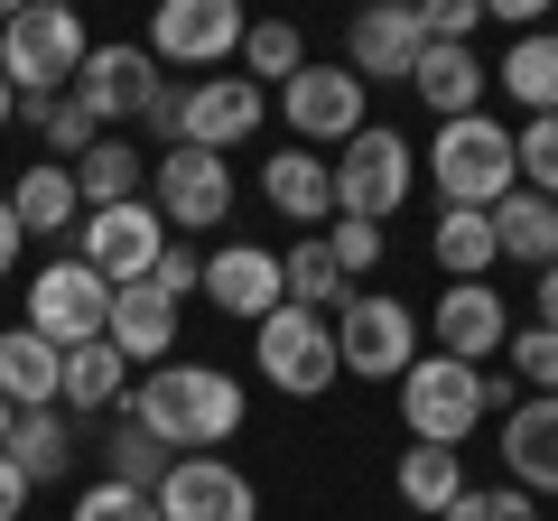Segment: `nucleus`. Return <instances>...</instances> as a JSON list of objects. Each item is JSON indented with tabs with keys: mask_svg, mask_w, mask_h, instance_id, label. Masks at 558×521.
<instances>
[{
	"mask_svg": "<svg viewBox=\"0 0 558 521\" xmlns=\"http://www.w3.org/2000/svg\"><path fill=\"white\" fill-rule=\"evenodd\" d=\"M140 178H149V168H140V149L121 141V131H102V141L75 159V196H84V215H102V205H131Z\"/></svg>",
	"mask_w": 558,
	"mask_h": 521,
	"instance_id": "2f4dec72",
	"label": "nucleus"
},
{
	"mask_svg": "<svg viewBox=\"0 0 558 521\" xmlns=\"http://www.w3.org/2000/svg\"><path fill=\"white\" fill-rule=\"evenodd\" d=\"M418 28H428V47H465V38L484 28V0H428Z\"/></svg>",
	"mask_w": 558,
	"mask_h": 521,
	"instance_id": "79ce46f5",
	"label": "nucleus"
},
{
	"mask_svg": "<svg viewBox=\"0 0 558 521\" xmlns=\"http://www.w3.org/2000/svg\"><path fill=\"white\" fill-rule=\"evenodd\" d=\"M242 10L233 0H168L159 20H149V57H159V75L178 65V75H215L223 57H242Z\"/></svg>",
	"mask_w": 558,
	"mask_h": 521,
	"instance_id": "9d476101",
	"label": "nucleus"
},
{
	"mask_svg": "<svg viewBox=\"0 0 558 521\" xmlns=\"http://www.w3.org/2000/svg\"><path fill=\"white\" fill-rule=\"evenodd\" d=\"M168 223H159V205L149 196H131V205H102V215H84V233H75V260L84 270H102L112 289H140L149 270H159V252H168Z\"/></svg>",
	"mask_w": 558,
	"mask_h": 521,
	"instance_id": "6e6552de",
	"label": "nucleus"
},
{
	"mask_svg": "<svg viewBox=\"0 0 558 521\" xmlns=\"http://www.w3.org/2000/svg\"><path fill=\"white\" fill-rule=\"evenodd\" d=\"M400 502H410V521H438L447 502L465 494V457L457 447H400Z\"/></svg>",
	"mask_w": 558,
	"mask_h": 521,
	"instance_id": "c756f323",
	"label": "nucleus"
},
{
	"mask_svg": "<svg viewBox=\"0 0 558 521\" xmlns=\"http://www.w3.org/2000/svg\"><path fill=\"white\" fill-rule=\"evenodd\" d=\"M260 112H270V94H260L252 75H196L186 84V149H242L260 131Z\"/></svg>",
	"mask_w": 558,
	"mask_h": 521,
	"instance_id": "2eb2a0df",
	"label": "nucleus"
},
{
	"mask_svg": "<svg viewBox=\"0 0 558 521\" xmlns=\"http://www.w3.org/2000/svg\"><path fill=\"white\" fill-rule=\"evenodd\" d=\"M149 205H159L168 233H205V223L233 215V168H223L215 149H159V168H149Z\"/></svg>",
	"mask_w": 558,
	"mask_h": 521,
	"instance_id": "f8f14e48",
	"label": "nucleus"
},
{
	"mask_svg": "<svg viewBox=\"0 0 558 521\" xmlns=\"http://www.w3.org/2000/svg\"><path fill=\"white\" fill-rule=\"evenodd\" d=\"M75 521H159V494H131V484H112V475H102L94 494L75 502Z\"/></svg>",
	"mask_w": 558,
	"mask_h": 521,
	"instance_id": "ea45409f",
	"label": "nucleus"
},
{
	"mask_svg": "<svg viewBox=\"0 0 558 521\" xmlns=\"http://www.w3.org/2000/svg\"><path fill=\"white\" fill-rule=\"evenodd\" d=\"M10 215H20V233L28 242H65V233H84V196H75V168H57V159H38L20 186H10Z\"/></svg>",
	"mask_w": 558,
	"mask_h": 521,
	"instance_id": "4be33fe9",
	"label": "nucleus"
},
{
	"mask_svg": "<svg viewBox=\"0 0 558 521\" xmlns=\"http://www.w3.org/2000/svg\"><path fill=\"white\" fill-rule=\"evenodd\" d=\"M484 57L475 47H428V57H418V75H410V94L428 102V112L438 121H465V112H484Z\"/></svg>",
	"mask_w": 558,
	"mask_h": 521,
	"instance_id": "5701e85b",
	"label": "nucleus"
},
{
	"mask_svg": "<svg viewBox=\"0 0 558 521\" xmlns=\"http://www.w3.org/2000/svg\"><path fill=\"white\" fill-rule=\"evenodd\" d=\"M10 428H20V410H10V391H0V447H10Z\"/></svg>",
	"mask_w": 558,
	"mask_h": 521,
	"instance_id": "09e8293b",
	"label": "nucleus"
},
{
	"mask_svg": "<svg viewBox=\"0 0 558 521\" xmlns=\"http://www.w3.org/2000/svg\"><path fill=\"white\" fill-rule=\"evenodd\" d=\"M65 94L84 102V112L102 121V131H112V121H140V102L159 94V57H149V47H94V57H84V75L65 84Z\"/></svg>",
	"mask_w": 558,
	"mask_h": 521,
	"instance_id": "4468645a",
	"label": "nucleus"
},
{
	"mask_svg": "<svg viewBox=\"0 0 558 521\" xmlns=\"http://www.w3.org/2000/svg\"><path fill=\"white\" fill-rule=\"evenodd\" d=\"M512 159H521V178H531V196L558 205V112L531 121V131H512Z\"/></svg>",
	"mask_w": 558,
	"mask_h": 521,
	"instance_id": "e433bc0d",
	"label": "nucleus"
},
{
	"mask_svg": "<svg viewBox=\"0 0 558 521\" xmlns=\"http://www.w3.org/2000/svg\"><path fill=\"white\" fill-rule=\"evenodd\" d=\"M279 121H289V131H299L307 149H344L363 131V75L354 65H307V75H289L279 84Z\"/></svg>",
	"mask_w": 558,
	"mask_h": 521,
	"instance_id": "9b49d317",
	"label": "nucleus"
},
{
	"mask_svg": "<svg viewBox=\"0 0 558 521\" xmlns=\"http://www.w3.org/2000/svg\"><path fill=\"white\" fill-rule=\"evenodd\" d=\"M10 121H20V94H10V75H0V131H10Z\"/></svg>",
	"mask_w": 558,
	"mask_h": 521,
	"instance_id": "de8ad7c7",
	"label": "nucleus"
},
{
	"mask_svg": "<svg viewBox=\"0 0 558 521\" xmlns=\"http://www.w3.org/2000/svg\"><path fill=\"white\" fill-rule=\"evenodd\" d=\"M512 401V381L484 373V363H457V354H418L400 373V420H410L418 447H465L484 428V410Z\"/></svg>",
	"mask_w": 558,
	"mask_h": 521,
	"instance_id": "f03ea898",
	"label": "nucleus"
},
{
	"mask_svg": "<svg viewBox=\"0 0 558 521\" xmlns=\"http://www.w3.org/2000/svg\"><path fill=\"white\" fill-rule=\"evenodd\" d=\"M121 401H131V363H121L112 344H75V354H65L57 410H75V420H112Z\"/></svg>",
	"mask_w": 558,
	"mask_h": 521,
	"instance_id": "393cba45",
	"label": "nucleus"
},
{
	"mask_svg": "<svg viewBox=\"0 0 558 521\" xmlns=\"http://www.w3.org/2000/svg\"><path fill=\"white\" fill-rule=\"evenodd\" d=\"M410 186H418V149L400 131H381V121H363L354 141H344V159H336V215L381 223V215L410 205Z\"/></svg>",
	"mask_w": 558,
	"mask_h": 521,
	"instance_id": "423d86ee",
	"label": "nucleus"
},
{
	"mask_svg": "<svg viewBox=\"0 0 558 521\" xmlns=\"http://www.w3.org/2000/svg\"><path fill=\"white\" fill-rule=\"evenodd\" d=\"M140 131H149L159 149H186V84H168V75H159V94L140 102Z\"/></svg>",
	"mask_w": 558,
	"mask_h": 521,
	"instance_id": "a19ab883",
	"label": "nucleus"
},
{
	"mask_svg": "<svg viewBox=\"0 0 558 521\" xmlns=\"http://www.w3.org/2000/svg\"><path fill=\"white\" fill-rule=\"evenodd\" d=\"M336 363L354 381H400L418 363V317L400 299H363L354 289V299L336 307Z\"/></svg>",
	"mask_w": 558,
	"mask_h": 521,
	"instance_id": "1a4fd4ad",
	"label": "nucleus"
},
{
	"mask_svg": "<svg viewBox=\"0 0 558 521\" xmlns=\"http://www.w3.org/2000/svg\"><path fill=\"white\" fill-rule=\"evenodd\" d=\"M102 344H112L131 373H159V363H178V299H159V289H112V326H102Z\"/></svg>",
	"mask_w": 558,
	"mask_h": 521,
	"instance_id": "6ab92c4d",
	"label": "nucleus"
},
{
	"mask_svg": "<svg viewBox=\"0 0 558 521\" xmlns=\"http://www.w3.org/2000/svg\"><path fill=\"white\" fill-rule=\"evenodd\" d=\"M502 465L521 494H558V391H531L502 410Z\"/></svg>",
	"mask_w": 558,
	"mask_h": 521,
	"instance_id": "aec40b11",
	"label": "nucleus"
},
{
	"mask_svg": "<svg viewBox=\"0 0 558 521\" xmlns=\"http://www.w3.org/2000/svg\"><path fill=\"white\" fill-rule=\"evenodd\" d=\"M502 363H512V381H531V391H558V336L549 326H512Z\"/></svg>",
	"mask_w": 558,
	"mask_h": 521,
	"instance_id": "c9c22d12",
	"label": "nucleus"
},
{
	"mask_svg": "<svg viewBox=\"0 0 558 521\" xmlns=\"http://www.w3.org/2000/svg\"><path fill=\"white\" fill-rule=\"evenodd\" d=\"M260 196L289 223H326L336 215V159H317V149H270L260 159Z\"/></svg>",
	"mask_w": 558,
	"mask_h": 521,
	"instance_id": "412c9836",
	"label": "nucleus"
},
{
	"mask_svg": "<svg viewBox=\"0 0 558 521\" xmlns=\"http://www.w3.org/2000/svg\"><path fill=\"white\" fill-rule=\"evenodd\" d=\"M0 391H10V410H57L65 354L47 336H28V326H10V336H0Z\"/></svg>",
	"mask_w": 558,
	"mask_h": 521,
	"instance_id": "b1692460",
	"label": "nucleus"
},
{
	"mask_svg": "<svg viewBox=\"0 0 558 521\" xmlns=\"http://www.w3.org/2000/svg\"><path fill=\"white\" fill-rule=\"evenodd\" d=\"M168 465H178V457H168V447L149 438V428H140L131 410H112V428H102V475H112V484H131V494H159V484H168Z\"/></svg>",
	"mask_w": 558,
	"mask_h": 521,
	"instance_id": "473e14b6",
	"label": "nucleus"
},
{
	"mask_svg": "<svg viewBox=\"0 0 558 521\" xmlns=\"http://www.w3.org/2000/svg\"><path fill=\"white\" fill-rule=\"evenodd\" d=\"M531 299H539V317H531V326H549V336H558V270H539V289H531Z\"/></svg>",
	"mask_w": 558,
	"mask_h": 521,
	"instance_id": "49530a36",
	"label": "nucleus"
},
{
	"mask_svg": "<svg viewBox=\"0 0 558 521\" xmlns=\"http://www.w3.org/2000/svg\"><path fill=\"white\" fill-rule=\"evenodd\" d=\"M326 252H336V270H344V280H363V270L381 260V223H354V215H336V223H326Z\"/></svg>",
	"mask_w": 558,
	"mask_h": 521,
	"instance_id": "58836bf2",
	"label": "nucleus"
},
{
	"mask_svg": "<svg viewBox=\"0 0 558 521\" xmlns=\"http://www.w3.org/2000/svg\"><path fill=\"white\" fill-rule=\"evenodd\" d=\"M205 299H215L223 317L260 326L270 307H289V289H279V252H260V242H215V252H205Z\"/></svg>",
	"mask_w": 558,
	"mask_h": 521,
	"instance_id": "dca6fc26",
	"label": "nucleus"
},
{
	"mask_svg": "<svg viewBox=\"0 0 558 521\" xmlns=\"http://www.w3.org/2000/svg\"><path fill=\"white\" fill-rule=\"evenodd\" d=\"M20 242H28V233H20V215H10V196H0V280L20 270Z\"/></svg>",
	"mask_w": 558,
	"mask_h": 521,
	"instance_id": "a18cd8bd",
	"label": "nucleus"
},
{
	"mask_svg": "<svg viewBox=\"0 0 558 521\" xmlns=\"http://www.w3.org/2000/svg\"><path fill=\"white\" fill-rule=\"evenodd\" d=\"M502 94H512L531 121L558 112V28H531V38L502 47Z\"/></svg>",
	"mask_w": 558,
	"mask_h": 521,
	"instance_id": "cd10ccee",
	"label": "nucleus"
},
{
	"mask_svg": "<svg viewBox=\"0 0 558 521\" xmlns=\"http://www.w3.org/2000/svg\"><path fill=\"white\" fill-rule=\"evenodd\" d=\"M428 260H438L447 280H484V270L502 260L494 215H475V205H447V215H438V233H428Z\"/></svg>",
	"mask_w": 558,
	"mask_h": 521,
	"instance_id": "bb28decb",
	"label": "nucleus"
},
{
	"mask_svg": "<svg viewBox=\"0 0 558 521\" xmlns=\"http://www.w3.org/2000/svg\"><path fill=\"white\" fill-rule=\"evenodd\" d=\"M28 494H38V484H28V475H20V465L0 457V521H20V502H28Z\"/></svg>",
	"mask_w": 558,
	"mask_h": 521,
	"instance_id": "c03bdc74",
	"label": "nucleus"
},
{
	"mask_svg": "<svg viewBox=\"0 0 558 521\" xmlns=\"http://www.w3.org/2000/svg\"><path fill=\"white\" fill-rule=\"evenodd\" d=\"M521 159H512V131H502L494 112H465V121H438V141H428V186H438L447 205H475V215H494L502 196H512Z\"/></svg>",
	"mask_w": 558,
	"mask_h": 521,
	"instance_id": "20e7f679",
	"label": "nucleus"
},
{
	"mask_svg": "<svg viewBox=\"0 0 558 521\" xmlns=\"http://www.w3.org/2000/svg\"><path fill=\"white\" fill-rule=\"evenodd\" d=\"M149 289H159V299H196V289H205V252H196V242H168L159 270H149Z\"/></svg>",
	"mask_w": 558,
	"mask_h": 521,
	"instance_id": "37998d69",
	"label": "nucleus"
},
{
	"mask_svg": "<svg viewBox=\"0 0 558 521\" xmlns=\"http://www.w3.org/2000/svg\"><path fill=\"white\" fill-rule=\"evenodd\" d=\"M418 57H428V28H418V10H363L354 38H344V65L363 75V94H373V84H410Z\"/></svg>",
	"mask_w": 558,
	"mask_h": 521,
	"instance_id": "a211bd4d",
	"label": "nucleus"
},
{
	"mask_svg": "<svg viewBox=\"0 0 558 521\" xmlns=\"http://www.w3.org/2000/svg\"><path fill=\"white\" fill-rule=\"evenodd\" d=\"M159 521H260V494L223 457H178L159 484Z\"/></svg>",
	"mask_w": 558,
	"mask_h": 521,
	"instance_id": "ddd939ff",
	"label": "nucleus"
},
{
	"mask_svg": "<svg viewBox=\"0 0 558 521\" xmlns=\"http://www.w3.org/2000/svg\"><path fill=\"white\" fill-rule=\"evenodd\" d=\"M242 75H252V84H289V75H307V38H299V28H289V20H252V28H242Z\"/></svg>",
	"mask_w": 558,
	"mask_h": 521,
	"instance_id": "f704fd0d",
	"label": "nucleus"
},
{
	"mask_svg": "<svg viewBox=\"0 0 558 521\" xmlns=\"http://www.w3.org/2000/svg\"><path fill=\"white\" fill-rule=\"evenodd\" d=\"M438 521H539V512H531V494H521V484H494V494H484V484H465Z\"/></svg>",
	"mask_w": 558,
	"mask_h": 521,
	"instance_id": "4c0bfd02",
	"label": "nucleus"
},
{
	"mask_svg": "<svg viewBox=\"0 0 558 521\" xmlns=\"http://www.w3.org/2000/svg\"><path fill=\"white\" fill-rule=\"evenodd\" d=\"M428 336H438V354H457V363L502 354V344H512L502 289H494V280H447V299H438V317H428Z\"/></svg>",
	"mask_w": 558,
	"mask_h": 521,
	"instance_id": "f3484780",
	"label": "nucleus"
},
{
	"mask_svg": "<svg viewBox=\"0 0 558 521\" xmlns=\"http://www.w3.org/2000/svg\"><path fill=\"white\" fill-rule=\"evenodd\" d=\"M494 233H502V260H531V270H558V205H549V196L512 186V196L494 205Z\"/></svg>",
	"mask_w": 558,
	"mask_h": 521,
	"instance_id": "c85d7f7f",
	"label": "nucleus"
},
{
	"mask_svg": "<svg viewBox=\"0 0 558 521\" xmlns=\"http://www.w3.org/2000/svg\"><path fill=\"white\" fill-rule=\"evenodd\" d=\"M20 121H28V131H38L47 149H57V168H65V159H84V149L102 141V121L84 112L75 94H47V102H20Z\"/></svg>",
	"mask_w": 558,
	"mask_h": 521,
	"instance_id": "72a5a7b5",
	"label": "nucleus"
},
{
	"mask_svg": "<svg viewBox=\"0 0 558 521\" xmlns=\"http://www.w3.org/2000/svg\"><path fill=\"white\" fill-rule=\"evenodd\" d=\"M0 457L20 465L28 484H57L65 465H75V420H65V410H20V428H10Z\"/></svg>",
	"mask_w": 558,
	"mask_h": 521,
	"instance_id": "7c9ffc66",
	"label": "nucleus"
},
{
	"mask_svg": "<svg viewBox=\"0 0 558 521\" xmlns=\"http://www.w3.org/2000/svg\"><path fill=\"white\" fill-rule=\"evenodd\" d=\"M102 326H112V280L84 270L75 252H57L38 280H28V336H47L57 354H75V344H102Z\"/></svg>",
	"mask_w": 558,
	"mask_h": 521,
	"instance_id": "0eeeda50",
	"label": "nucleus"
},
{
	"mask_svg": "<svg viewBox=\"0 0 558 521\" xmlns=\"http://www.w3.org/2000/svg\"><path fill=\"white\" fill-rule=\"evenodd\" d=\"M121 410H131L168 457H215V447L242 428V381L223 373V363H159V373L131 381Z\"/></svg>",
	"mask_w": 558,
	"mask_h": 521,
	"instance_id": "f257e3e1",
	"label": "nucleus"
},
{
	"mask_svg": "<svg viewBox=\"0 0 558 521\" xmlns=\"http://www.w3.org/2000/svg\"><path fill=\"white\" fill-rule=\"evenodd\" d=\"M252 363L270 373V391H289V401H317V391H336V381H344V363H336V317L270 307V317L252 326Z\"/></svg>",
	"mask_w": 558,
	"mask_h": 521,
	"instance_id": "39448f33",
	"label": "nucleus"
},
{
	"mask_svg": "<svg viewBox=\"0 0 558 521\" xmlns=\"http://www.w3.org/2000/svg\"><path fill=\"white\" fill-rule=\"evenodd\" d=\"M84 57H94V38H84V20L65 10V0H20V10H0V75H10L20 102L65 94V84L84 75Z\"/></svg>",
	"mask_w": 558,
	"mask_h": 521,
	"instance_id": "7ed1b4c3",
	"label": "nucleus"
},
{
	"mask_svg": "<svg viewBox=\"0 0 558 521\" xmlns=\"http://www.w3.org/2000/svg\"><path fill=\"white\" fill-rule=\"evenodd\" d=\"M279 289H289V307H307V317H336V307L354 299V280L336 270L326 233H307V242H289V252H279Z\"/></svg>",
	"mask_w": 558,
	"mask_h": 521,
	"instance_id": "a878e982",
	"label": "nucleus"
}]
</instances>
